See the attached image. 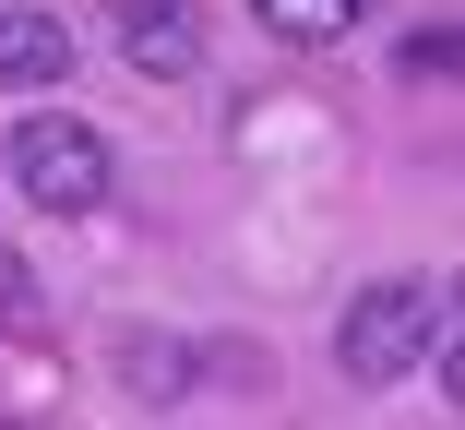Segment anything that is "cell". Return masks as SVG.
I'll use <instances>...</instances> for the list:
<instances>
[{
	"instance_id": "obj_1",
	"label": "cell",
	"mask_w": 465,
	"mask_h": 430,
	"mask_svg": "<svg viewBox=\"0 0 465 430\" xmlns=\"http://www.w3.org/2000/svg\"><path fill=\"white\" fill-rule=\"evenodd\" d=\"M441 335H453V287H430V275H382V287L346 299V323H334V371H346V383H406V371H430Z\"/></svg>"
},
{
	"instance_id": "obj_2",
	"label": "cell",
	"mask_w": 465,
	"mask_h": 430,
	"mask_svg": "<svg viewBox=\"0 0 465 430\" xmlns=\"http://www.w3.org/2000/svg\"><path fill=\"white\" fill-rule=\"evenodd\" d=\"M13 192L48 204V215H108L120 155H108V132H84L72 108H25L13 120Z\"/></svg>"
},
{
	"instance_id": "obj_3",
	"label": "cell",
	"mask_w": 465,
	"mask_h": 430,
	"mask_svg": "<svg viewBox=\"0 0 465 430\" xmlns=\"http://www.w3.org/2000/svg\"><path fill=\"white\" fill-rule=\"evenodd\" d=\"M108 48H120L143 84L203 72V0H108Z\"/></svg>"
},
{
	"instance_id": "obj_4",
	"label": "cell",
	"mask_w": 465,
	"mask_h": 430,
	"mask_svg": "<svg viewBox=\"0 0 465 430\" xmlns=\"http://www.w3.org/2000/svg\"><path fill=\"white\" fill-rule=\"evenodd\" d=\"M60 72H72V25L36 0H0V96H60Z\"/></svg>"
},
{
	"instance_id": "obj_5",
	"label": "cell",
	"mask_w": 465,
	"mask_h": 430,
	"mask_svg": "<svg viewBox=\"0 0 465 430\" xmlns=\"http://www.w3.org/2000/svg\"><path fill=\"white\" fill-rule=\"evenodd\" d=\"M251 13L287 36V48H334V36H358L370 13H382V0H251Z\"/></svg>"
},
{
	"instance_id": "obj_6",
	"label": "cell",
	"mask_w": 465,
	"mask_h": 430,
	"mask_svg": "<svg viewBox=\"0 0 465 430\" xmlns=\"http://www.w3.org/2000/svg\"><path fill=\"white\" fill-rule=\"evenodd\" d=\"M25 323H36V275L0 251V335H25Z\"/></svg>"
}]
</instances>
